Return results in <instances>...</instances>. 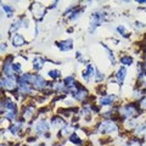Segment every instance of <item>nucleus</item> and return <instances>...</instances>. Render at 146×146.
Segmentation results:
<instances>
[{
    "label": "nucleus",
    "instance_id": "f257e3e1",
    "mask_svg": "<svg viewBox=\"0 0 146 146\" xmlns=\"http://www.w3.org/2000/svg\"><path fill=\"white\" fill-rule=\"evenodd\" d=\"M96 131L102 135H115L119 133V125L113 119H104L99 122L96 127Z\"/></svg>",
    "mask_w": 146,
    "mask_h": 146
},
{
    "label": "nucleus",
    "instance_id": "f03ea898",
    "mask_svg": "<svg viewBox=\"0 0 146 146\" xmlns=\"http://www.w3.org/2000/svg\"><path fill=\"white\" fill-rule=\"evenodd\" d=\"M108 13L104 10H96L91 13L90 23H89V33H94L96 28H99L105 21L107 20Z\"/></svg>",
    "mask_w": 146,
    "mask_h": 146
},
{
    "label": "nucleus",
    "instance_id": "7ed1b4c3",
    "mask_svg": "<svg viewBox=\"0 0 146 146\" xmlns=\"http://www.w3.org/2000/svg\"><path fill=\"white\" fill-rule=\"evenodd\" d=\"M118 112H119L121 117L125 118V119H131V118H136L140 115V107L134 102H129L121 106Z\"/></svg>",
    "mask_w": 146,
    "mask_h": 146
},
{
    "label": "nucleus",
    "instance_id": "20e7f679",
    "mask_svg": "<svg viewBox=\"0 0 146 146\" xmlns=\"http://www.w3.org/2000/svg\"><path fill=\"white\" fill-rule=\"evenodd\" d=\"M34 133L38 136H44V138H49V131H50V123L46 119H39L33 124Z\"/></svg>",
    "mask_w": 146,
    "mask_h": 146
},
{
    "label": "nucleus",
    "instance_id": "39448f33",
    "mask_svg": "<svg viewBox=\"0 0 146 146\" xmlns=\"http://www.w3.org/2000/svg\"><path fill=\"white\" fill-rule=\"evenodd\" d=\"M46 10L48 9L40 3H32L31 6H29V11L32 13V16H33L34 20L38 21V22L42 21L45 17V15H46Z\"/></svg>",
    "mask_w": 146,
    "mask_h": 146
},
{
    "label": "nucleus",
    "instance_id": "423d86ee",
    "mask_svg": "<svg viewBox=\"0 0 146 146\" xmlns=\"http://www.w3.org/2000/svg\"><path fill=\"white\" fill-rule=\"evenodd\" d=\"M32 86H33V89H35L36 91H42V93H44L45 89L50 88V84H49V82L45 79L42 74H39V73H35V74H33Z\"/></svg>",
    "mask_w": 146,
    "mask_h": 146
},
{
    "label": "nucleus",
    "instance_id": "0eeeda50",
    "mask_svg": "<svg viewBox=\"0 0 146 146\" xmlns=\"http://www.w3.org/2000/svg\"><path fill=\"white\" fill-rule=\"evenodd\" d=\"M71 96L73 100H76V101H79V102H84L86 99L89 96V91L86 90L83 85H78V88H77L74 91H72L71 93Z\"/></svg>",
    "mask_w": 146,
    "mask_h": 146
},
{
    "label": "nucleus",
    "instance_id": "6e6552de",
    "mask_svg": "<svg viewBox=\"0 0 146 146\" xmlns=\"http://www.w3.org/2000/svg\"><path fill=\"white\" fill-rule=\"evenodd\" d=\"M95 74H96V68H95V66L93 63H88L84 70L82 71L80 76H82V78H83V80H85L86 83H89L91 79L95 78Z\"/></svg>",
    "mask_w": 146,
    "mask_h": 146
},
{
    "label": "nucleus",
    "instance_id": "1a4fd4ad",
    "mask_svg": "<svg viewBox=\"0 0 146 146\" xmlns=\"http://www.w3.org/2000/svg\"><path fill=\"white\" fill-rule=\"evenodd\" d=\"M117 95L116 94H107L104 95L99 99V105L101 107H108V106H113L115 102L117 101Z\"/></svg>",
    "mask_w": 146,
    "mask_h": 146
},
{
    "label": "nucleus",
    "instance_id": "9d476101",
    "mask_svg": "<svg viewBox=\"0 0 146 146\" xmlns=\"http://www.w3.org/2000/svg\"><path fill=\"white\" fill-rule=\"evenodd\" d=\"M4 108L5 111H17V105H16V101L12 100L11 98H5L1 100V112H4Z\"/></svg>",
    "mask_w": 146,
    "mask_h": 146
},
{
    "label": "nucleus",
    "instance_id": "9b49d317",
    "mask_svg": "<svg viewBox=\"0 0 146 146\" xmlns=\"http://www.w3.org/2000/svg\"><path fill=\"white\" fill-rule=\"evenodd\" d=\"M56 46L60 49V51L67 52V51H71V50L73 49V46H74V42H73V39H65V40H61V42H57Z\"/></svg>",
    "mask_w": 146,
    "mask_h": 146
},
{
    "label": "nucleus",
    "instance_id": "f8f14e48",
    "mask_svg": "<svg viewBox=\"0 0 146 146\" xmlns=\"http://www.w3.org/2000/svg\"><path fill=\"white\" fill-rule=\"evenodd\" d=\"M11 44L13 48H21V46H23V45L28 44V42H27L26 38L22 34L16 33V34L11 35Z\"/></svg>",
    "mask_w": 146,
    "mask_h": 146
},
{
    "label": "nucleus",
    "instance_id": "ddd939ff",
    "mask_svg": "<svg viewBox=\"0 0 146 146\" xmlns=\"http://www.w3.org/2000/svg\"><path fill=\"white\" fill-rule=\"evenodd\" d=\"M35 115V107L34 105H25L22 107V118L23 119H31Z\"/></svg>",
    "mask_w": 146,
    "mask_h": 146
},
{
    "label": "nucleus",
    "instance_id": "4468645a",
    "mask_svg": "<svg viewBox=\"0 0 146 146\" xmlns=\"http://www.w3.org/2000/svg\"><path fill=\"white\" fill-rule=\"evenodd\" d=\"M66 124H67L66 121L63 119V118H62L60 115L54 116V117L51 118V123H50L51 128H54V129H60V130H61Z\"/></svg>",
    "mask_w": 146,
    "mask_h": 146
},
{
    "label": "nucleus",
    "instance_id": "2eb2a0df",
    "mask_svg": "<svg viewBox=\"0 0 146 146\" xmlns=\"http://www.w3.org/2000/svg\"><path fill=\"white\" fill-rule=\"evenodd\" d=\"M127 74H128L127 67L119 66V67H118V70H117V72H116V82L119 85H122L123 83H124L125 78H127Z\"/></svg>",
    "mask_w": 146,
    "mask_h": 146
},
{
    "label": "nucleus",
    "instance_id": "dca6fc26",
    "mask_svg": "<svg viewBox=\"0 0 146 146\" xmlns=\"http://www.w3.org/2000/svg\"><path fill=\"white\" fill-rule=\"evenodd\" d=\"M21 28H22V22H21V17H18L10 25V27H9V34L10 35L16 34L18 29H21Z\"/></svg>",
    "mask_w": 146,
    "mask_h": 146
},
{
    "label": "nucleus",
    "instance_id": "f3484780",
    "mask_svg": "<svg viewBox=\"0 0 146 146\" xmlns=\"http://www.w3.org/2000/svg\"><path fill=\"white\" fill-rule=\"evenodd\" d=\"M32 66H33V68L35 71H40V70H43L44 66H45V60H44V57L42 56H35L33 58V61H32Z\"/></svg>",
    "mask_w": 146,
    "mask_h": 146
},
{
    "label": "nucleus",
    "instance_id": "a211bd4d",
    "mask_svg": "<svg viewBox=\"0 0 146 146\" xmlns=\"http://www.w3.org/2000/svg\"><path fill=\"white\" fill-rule=\"evenodd\" d=\"M134 135L136 138H145L146 136V122L140 123L134 129Z\"/></svg>",
    "mask_w": 146,
    "mask_h": 146
},
{
    "label": "nucleus",
    "instance_id": "6ab92c4d",
    "mask_svg": "<svg viewBox=\"0 0 146 146\" xmlns=\"http://www.w3.org/2000/svg\"><path fill=\"white\" fill-rule=\"evenodd\" d=\"M119 62H121V66H124V67H129L134 63V58L131 55H123L119 58Z\"/></svg>",
    "mask_w": 146,
    "mask_h": 146
},
{
    "label": "nucleus",
    "instance_id": "aec40b11",
    "mask_svg": "<svg viewBox=\"0 0 146 146\" xmlns=\"http://www.w3.org/2000/svg\"><path fill=\"white\" fill-rule=\"evenodd\" d=\"M139 124L140 123L138 122V118H131V119H127L123 125H124V128L127 130H131V129H135Z\"/></svg>",
    "mask_w": 146,
    "mask_h": 146
},
{
    "label": "nucleus",
    "instance_id": "412c9836",
    "mask_svg": "<svg viewBox=\"0 0 146 146\" xmlns=\"http://www.w3.org/2000/svg\"><path fill=\"white\" fill-rule=\"evenodd\" d=\"M1 10H3V12H5L6 17H9V18L15 15V7L9 5V4H1Z\"/></svg>",
    "mask_w": 146,
    "mask_h": 146
},
{
    "label": "nucleus",
    "instance_id": "4be33fe9",
    "mask_svg": "<svg viewBox=\"0 0 146 146\" xmlns=\"http://www.w3.org/2000/svg\"><path fill=\"white\" fill-rule=\"evenodd\" d=\"M68 141H70L71 144H73V145H82L84 143L83 139L80 138V135L77 133V131H74V133H73L70 138H68Z\"/></svg>",
    "mask_w": 146,
    "mask_h": 146
},
{
    "label": "nucleus",
    "instance_id": "5701e85b",
    "mask_svg": "<svg viewBox=\"0 0 146 146\" xmlns=\"http://www.w3.org/2000/svg\"><path fill=\"white\" fill-rule=\"evenodd\" d=\"M122 146H143V140L140 138H131L127 140Z\"/></svg>",
    "mask_w": 146,
    "mask_h": 146
},
{
    "label": "nucleus",
    "instance_id": "b1692460",
    "mask_svg": "<svg viewBox=\"0 0 146 146\" xmlns=\"http://www.w3.org/2000/svg\"><path fill=\"white\" fill-rule=\"evenodd\" d=\"M116 31H117V33L119 34L121 36H123V38H129V35H130L129 31L127 29V27H125L124 25H119V26H117Z\"/></svg>",
    "mask_w": 146,
    "mask_h": 146
},
{
    "label": "nucleus",
    "instance_id": "393cba45",
    "mask_svg": "<svg viewBox=\"0 0 146 146\" xmlns=\"http://www.w3.org/2000/svg\"><path fill=\"white\" fill-rule=\"evenodd\" d=\"M46 74L50 79H52V80H56L58 79L61 77V71H58V70H55V68H51V70H49L46 72Z\"/></svg>",
    "mask_w": 146,
    "mask_h": 146
},
{
    "label": "nucleus",
    "instance_id": "a878e982",
    "mask_svg": "<svg viewBox=\"0 0 146 146\" xmlns=\"http://www.w3.org/2000/svg\"><path fill=\"white\" fill-rule=\"evenodd\" d=\"M105 78H106V76H105V73L101 72L100 70H96V74H95V82L96 83H102V82L105 80Z\"/></svg>",
    "mask_w": 146,
    "mask_h": 146
},
{
    "label": "nucleus",
    "instance_id": "bb28decb",
    "mask_svg": "<svg viewBox=\"0 0 146 146\" xmlns=\"http://www.w3.org/2000/svg\"><path fill=\"white\" fill-rule=\"evenodd\" d=\"M139 107L141 111H146V95H144V96L139 100Z\"/></svg>",
    "mask_w": 146,
    "mask_h": 146
},
{
    "label": "nucleus",
    "instance_id": "cd10ccee",
    "mask_svg": "<svg viewBox=\"0 0 146 146\" xmlns=\"http://www.w3.org/2000/svg\"><path fill=\"white\" fill-rule=\"evenodd\" d=\"M5 50H6V43H1V54H4Z\"/></svg>",
    "mask_w": 146,
    "mask_h": 146
},
{
    "label": "nucleus",
    "instance_id": "c85d7f7f",
    "mask_svg": "<svg viewBox=\"0 0 146 146\" xmlns=\"http://www.w3.org/2000/svg\"><path fill=\"white\" fill-rule=\"evenodd\" d=\"M57 4H58V1H55V3H52V4H51V6H50L49 9H56V7H57Z\"/></svg>",
    "mask_w": 146,
    "mask_h": 146
},
{
    "label": "nucleus",
    "instance_id": "c756f323",
    "mask_svg": "<svg viewBox=\"0 0 146 146\" xmlns=\"http://www.w3.org/2000/svg\"><path fill=\"white\" fill-rule=\"evenodd\" d=\"M138 4H140V5H146V0H138Z\"/></svg>",
    "mask_w": 146,
    "mask_h": 146
},
{
    "label": "nucleus",
    "instance_id": "7c9ffc66",
    "mask_svg": "<svg viewBox=\"0 0 146 146\" xmlns=\"http://www.w3.org/2000/svg\"><path fill=\"white\" fill-rule=\"evenodd\" d=\"M35 146H45V144H38V145H35Z\"/></svg>",
    "mask_w": 146,
    "mask_h": 146
}]
</instances>
